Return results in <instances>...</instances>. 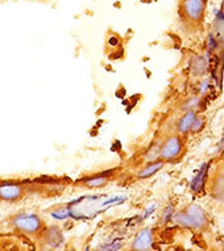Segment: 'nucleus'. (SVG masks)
<instances>
[{
  "instance_id": "1",
  "label": "nucleus",
  "mask_w": 224,
  "mask_h": 251,
  "mask_svg": "<svg viewBox=\"0 0 224 251\" xmlns=\"http://www.w3.org/2000/svg\"><path fill=\"white\" fill-rule=\"evenodd\" d=\"M174 222L183 228L195 231L205 230L209 225L208 215L205 210L196 203H191L184 210L174 212Z\"/></svg>"
},
{
  "instance_id": "2",
  "label": "nucleus",
  "mask_w": 224,
  "mask_h": 251,
  "mask_svg": "<svg viewBox=\"0 0 224 251\" xmlns=\"http://www.w3.org/2000/svg\"><path fill=\"white\" fill-rule=\"evenodd\" d=\"M11 226L25 235H38L43 230L45 223L42 221L41 216L36 214L21 212V214H16L15 216L11 218Z\"/></svg>"
},
{
  "instance_id": "3",
  "label": "nucleus",
  "mask_w": 224,
  "mask_h": 251,
  "mask_svg": "<svg viewBox=\"0 0 224 251\" xmlns=\"http://www.w3.org/2000/svg\"><path fill=\"white\" fill-rule=\"evenodd\" d=\"M184 147H185V143H184L183 136H180L178 133L171 134L160 144V160H163L164 163L177 160L183 153Z\"/></svg>"
},
{
  "instance_id": "4",
  "label": "nucleus",
  "mask_w": 224,
  "mask_h": 251,
  "mask_svg": "<svg viewBox=\"0 0 224 251\" xmlns=\"http://www.w3.org/2000/svg\"><path fill=\"white\" fill-rule=\"evenodd\" d=\"M25 185L18 181H0V200L14 203L25 196Z\"/></svg>"
},
{
  "instance_id": "5",
  "label": "nucleus",
  "mask_w": 224,
  "mask_h": 251,
  "mask_svg": "<svg viewBox=\"0 0 224 251\" xmlns=\"http://www.w3.org/2000/svg\"><path fill=\"white\" fill-rule=\"evenodd\" d=\"M205 5V0H183L181 10L188 21L200 22L203 21Z\"/></svg>"
},
{
  "instance_id": "6",
  "label": "nucleus",
  "mask_w": 224,
  "mask_h": 251,
  "mask_svg": "<svg viewBox=\"0 0 224 251\" xmlns=\"http://www.w3.org/2000/svg\"><path fill=\"white\" fill-rule=\"evenodd\" d=\"M153 243H154V234L152 228H143L136 234L133 238L130 250L133 251H149L152 250Z\"/></svg>"
},
{
  "instance_id": "7",
  "label": "nucleus",
  "mask_w": 224,
  "mask_h": 251,
  "mask_svg": "<svg viewBox=\"0 0 224 251\" xmlns=\"http://www.w3.org/2000/svg\"><path fill=\"white\" fill-rule=\"evenodd\" d=\"M113 175H114V169L107 171V172H101V174H96L92 175V176H87V177H83L79 183L82 185H85L86 188H90V190L102 188V187H105L110 181Z\"/></svg>"
},
{
  "instance_id": "8",
  "label": "nucleus",
  "mask_w": 224,
  "mask_h": 251,
  "mask_svg": "<svg viewBox=\"0 0 224 251\" xmlns=\"http://www.w3.org/2000/svg\"><path fill=\"white\" fill-rule=\"evenodd\" d=\"M196 118H198V113L195 110H188L184 113L177 121V133L180 136H187L188 133H191Z\"/></svg>"
},
{
  "instance_id": "9",
  "label": "nucleus",
  "mask_w": 224,
  "mask_h": 251,
  "mask_svg": "<svg viewBox=\"0 0 224 251\" xmlns=\"http://www.w3.org/2000/svg\"><path fill=\"white\" fill-rule=\"evenodd\" d=\"M45 242L50 249H56L63 243V235L59 227L56 226H51L45 231Z\"/></svg>"
},
{
  "instance_id": "10",
  "label": "nucleus",
  "mask_w": 224,
  "mask_h": 251,
  "mask_svg": "<svg viewBox=\"0 0 224 251\" xmlns=\"http://www.w3.org/2000/svg\"><path fill=\"white\" fill-rule=\"evenodd\" d=\"M163 160H156V161H152V163H145L144 167H141V169L137 172V179L144 180L152 177L153 175H156L158 171H161L164 167Z\"/></svg>"
},
{
  "instance_id": "11",
  "label": "nucleus",
  "mask_w": 224,
  "mask_h": 251,
  "mask_svg": "<svg viewBox=\"0 0 224 251\" xmlns=\"http://www.w3.org/2000/svg\"><path fill=\"white\" fill-rule=\"evenodd\" d=\"M207 177H208V164H203L199 172L195 175V177L191 181V191L196 194L201 192L207 183Z\"/></svg>"
},
{
  "instance_id": "12",
  "label": "nucleus",
  "mask_w": 224,
  "mask_h": 251,
  "mask_svg": "<svg viewBox=\"0 0 224 251\" xmlns=\"http://www.w3.org/2000/svg\"><path fill=\"white\" fill-rule=\"evenodd\" d=\"M207 69H208V65H207V61L204 59L203 56L196 55L192 58L191 61V73L194 74L195 77H201L207 73Z\"/></svg>"
},
{
  "instance_id": "13",
  "label": "nucleus",
  "mask_w": 224,
  "mask_h": 251,
  "mask_svg": "<svg viewBox=\"0 0 224 251\" xmlns=\"http://www.w3.org/2000/svg\"><path fill=\"white\" fill-rule=\"evenodd\" d=\"M211 192L216 199L224 201V171H220L219 174L215 176L211 187Z\"/></svg>"
},
{
  "instance_id": "14",
  "label": "nucleus",
  "mask_w": 224,
  "mask_h": 251,
  "mask_svg": "<svg viewBox=\"0 0 224 251\" xmlns=\"http://www.w3.org/2000/svg\"><path fill=\"white\" fill-rule=\"evenodd\" d=\"M50 215L56 219V221H65L67 218L72 216V211H70V207L69 205H59L54 210H51Z\"/></svg>"
},
{
  "instance_id": "15",
  "label": "nucleus",
  "mask_w": 224,
  "mask_h": 251,
  "mask_svg": "<svg viewBox=\"0 0 224 251\" xmlns=\"http://www.w3.org/2000/svg\"><path fill=\"white\" fill-rule=\"evenodd\" d=\"M160 144L161 143H154L149 147L148 151L144 154L145 163H152V161L160 160Z\"/></svg>"
},
{
  "instance_id": "16",
  "label": "nucleus",
  "mask_w": 224,
  "mask_h": 251,
  "mask_svg": "<svg viewBox=\"0 0 224 251\" xmlns=\"http://www.w3.org/2000/svg\"><path fill=\"white\" fill-rule=\"evenodd\" d=\"M174 204H169L168 207L163 211V214H161V223H163V225H167L168 222L174 221Z\"/></svg>"
},
{
  "instance_id": "17",
  "label": "nucleus",
  "mask_w": 224,
  "mask_h": 251,
  "mask_svg": "<svg viewBox=\"0 0 224 251\" xmlns=\"http://www.w3.org/2000/svg\"><path fill=\"white\" fill-rule=\"evenodd\" d=\"M199 105H200V98L192 97L184 102L183 109H185L187 112H188V110H195V112H196V109L199 108Z\"/></svg>"
},
{
  "instance_id": "18",
  "label": "nucleus",
  "mask_w": 224,
  "mask_h": 251,
  "mask_svg": "<svg viewBox=\"0 0 224 251\" xmlns=\"http://www.w3.org/2000/svg\"><path fill=\"white\" fill-rule=\"evenodd\" d=\"M204 129V120L201 117L198 116V118L195 120L194 126H192V130H191V133H200L201 130Z\"/></svg>"
},
{
  "instance_id": "19",
  "label": "nucleus",
  "mask_w": 224,
  "mask_h": 251,
  "mask_svg": "<svg viewBox=\"0 0 224 251\" xmlns=\"http://www.w3.org/2000/svg\"><path fill=\"white\" fill-rule=\"evenodd\" d=\"M107 45L110 47H117V45H120V38L118 36H110L109 39H107Z\"/></svg>"
},
{
  "instance_id": "20",
  "label": "nucleus",
  "mask_w": 224,
  "mask_h": 251,
  "mask_svg": "<svg viewBox=\"0 0 224 251\" xmlns=\"http://www.w3.org/2000/svg\"><path fill=\"white\" fill-rule=\"evenodd\" d=\"M42 251H52V249H50V247H47V249H45V250Z\"/></svg>"
},
{
  "instance_id": "21",
  "label": "nucleus",
  "mask_w": 224,
  "mask_h": 251,
  "mask_svg": "<svg viewBox=\"0 0 224 251\" xmlns=\"http://www.w3.org/2000/svg\"><path fill=\"white\" fill-rule=\"evenodd\" d=\"M126 251H133V250H126Z\"/></svg>"
},
{
  "instance_id": "22",
  "label": "nucleus",
  "mask_w": 224,
  "mask_h": 251,
  "mask_svg": "<svg viewBox=\"0 0 224 251\" xmlns=\"http://www.w3.org/2000/svg\"><path fill=\"white\" fill-rule=\"evenodd\" d=\"M223 251H224V247H223Z\"/></svg>"
}]
</instances>
